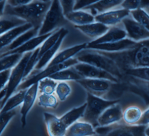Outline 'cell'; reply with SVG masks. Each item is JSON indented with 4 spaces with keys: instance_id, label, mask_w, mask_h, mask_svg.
<instances>
[{
    "instance_id": "25",
    "label": "cell",
    "mask_w": 149,
    "mask_h": 136,
    "mask_svg": "<svg viewBox=\"0 0 149 136\" xmlns=\"http://www.w3.org/2000/svg\"><path fill=\"white\" fill-rule=\"evenodd\" d=\"M52 33L47 34H44V35H38L32 38L28 41H27L22 46L15 50L2 53H1V54H10V53H19V54H24L28 52L33 51L37 48L40 47L41 46L42 44V43L44 42V41Z\"/></svg>"
},
{
    "instance_id": "8",
    "label": "cell",
    "mask_w": 149,
    "mask_h": 136,
    "mask_svg": "<svg viewBox=\"0 0 149 136\" xmlns=\"http://www.w3.org/2000/svg\"><path fill=\"white\" fill-rule=\"evenodd\" d=\"M78 62H79L77 60V58L76 57H74L62 63L52 65H47L43 69L39 71V72L37 74L25 79L24 81H23L22 83L18 87L17 90L27 89L33 84L38 82L40 80L45 78H49L57 72L74 66Z\"/></svg>"
},
{
    "instance_id": "16",
    "label": "cell",
    "mask_w": 149,
    "mask_h": 136,
    "mask_svg": "<svg viewBox=\"0 0 149 136\" xmlns=\"http://www.w3.org/2000/svg\"><path fill=\"white\" fill-rule=\"evenodd\" d=\"M38 92V82L35 83L27 89L23 102L20 109L21 124L23 128L26 125V118L29 112L33 107L37 97Z\"/></svg>"
},
{
    "instance_id": "6",
    "label": "cell",
    "mask_w": 149,
    "mask_h": 136,
    "mask_svg": "<svg viewBox=\"0 0 149 136\" xmlns=\"http://www.w3.org/2000/svg\"><path fill=\"white\" fill-rule=\"evenodd\" d=\"M65 20H67L63 14L59 0H52L40 26L38 35H44L53 33Z\"/></svg>"
},
{
    "instance_id": "43",
    "label": "cell",
    "mask_w": 149,
    "mask_h": 136,
    "mask_svg": "<svg viewBox=\"0 0 149 136\" xmlns=\"http://www.w3.org/2000/svg\"><path fill=\"white\" fill-rule=\"evenodd\" d=\"M101 0H76L74 10L84 9L93 5L97 4Z\"/></svg>"
},
{
    "instance_id": "31",
    "label": "cell",
    "mask_w": 149,
    "mask_h": 136,
    "mask_svg": "<svg viewBox=\"0 0 149 136\" xmlns=\"http://www.w3.org/2000/svg\"><path fill=\"white\" fill-rule=\"evenodd\" d=\"M49 78L58 82L69 81H74L77 82V81L83 78L74 68L73 66L59 71Z\"/></svg>"
},
{
    "instance_id": "26",
    "label": "cell",
    "mask_w": 149,
    "mask_h": 136,
    "mask_svg": "<svg viewBox=\"0 0 149 136\" xmlns=\"http://www.w3.org/2000/svg\"><path fill=\"white\" fill-rule=\"evenodd\" d=\"M143 111L144 110L139 106H129L123 111L122 120L125 124L127 125H138L141 118Z\"/></svg>"
},
{
    "instance_id": "20",
    "label": "cell",
    "mask_w": 149,
    "mask_h": 136,
    "mask_svg": "<svg viewBox=\"0 0 149 136\" xmlns=\"http://www.w3.org/2000/svg\"><path fill=\"white\" fill-rule=\"evenodd\" d=\"M87 43L73 46L58 52L48 65H52L64 62L75 57L81 51L86 49Z\"/></svg>"
},
{
    "instance_id": "5",
    "label": "cell",
    "mask_w": 149,
    "mask_h": 136,
    "mask_svg": "<svg viewBox=\"0 0 149 136\" xmlns=\"http://www.w3.org/2000/svg\"><path fill=\"white\" fill-rule=\"evenodd\" d=\"M118 99H105L87 92L86 108L81 118L82 121L88 122L95 128L98 127L97 120L102 112L108 107L119 103Z\"/></svg>"
},
{
    "instance_id": "11",
    "label": "cell",
    "mask_w": 149,
    "mask_h": 136,
    "mask_svg": "<svg viewBox=\"0 0 149 136\" xmlns=\"http://www.w3.org/2000/svg\"><path fill=\"white\" fill-rule=\"evenodd\" d=\"M73 67L84 78L104 79L115 83L120 82L119 79L109 72L87 63L79 62Z\"/></svg>"
},
{
    "instance_id": "24",
    "label": "cell",
    "mask_w": 149,
    "mask_h": 136,
    "mask_svg": "<svg viewBox=\"0 0 149 136\" xmlns=\"http://www.w3.org/2000/svg\"><path fill=\"white\" fill-rule=\"evenodd\" d=\"M33 26L30 23L15 27L1 35V50H3L9 46L19 36L33 28Z\"/></svg>"
},
{
    "instance_id": "14",
    "label": "cell",
    "mask_w": 149,
    "mask_h": 136,
    "mask_svg": "<svg viewBox=\"0 0 149 136\" xmlns=\"http://www.w3.org/2000/svg\"><path fill=\"white\" fill-rule=\"evenodd\" d=\"M136 44L137 42L127 37L122 40L108 43L90 45L88 44L87 43L86 48L107 53H118L131 49L133 48Z\"/></svg>"
},
{
    "instance_id": "12",
    "label": "cell",
    "mask_w": 149,
    "mask_h": 136,
    "mask_svg": "<svg viewBox=\"0 0 149 136\" xmlns=\"http://www.w3.org/2000/svg\"><path fill=\"white\" fill-rule=\"evenodd\" d=\"M122 24L126 32L127 37L137 42L149 39V31L130 16L125 18Z\"/></svg>"
},
{
    "instance_id": "7",
    "label": "cell",
    "mask_w": 149,
    "mask_h": 136,
    "mask_svg": "<svg viewBox=\"0 0 149 136\" xmlns=\"http://www.w3.org/2000/svg\"><path fill=\"white\" fill-rule=\"evenodd\" d=\"M146 127L142 125L116 123L106 127H98L95 129L97 136H146Z\"/></svg>"
},
{
    "instance_id": "38",
    "label": "cell",
    "mask_w": 149,
    "mask_h": 136,
    "mask_svg": "<svg viewBox=\"0 0 149 136\" xmlns=\"http://www.w3.org/2000/svg\"><path fill=\"white\" fill-rule=\"evenodd\" d=\"M120 7L130 12L138 9H146L149 7V0H124Z\"/></svg>"
},
{
    "instance_id": "32",
    "label": "cell",
    "mask_w": 149,
    "mask_h": 136,
    "mask_svg": "<svg viewBox=\"0 0 149 136\" xmlns=\"http://www.w3.org/2000/svg\"><path fill=\"white\" fill-rule=\"evenodd\" d=\"M27 89L19 90L17 92L13 94L5 102L4 106L1 109V113L15 109L17 106L22 104Z\"/></svg>"
},
{
    "instance_id": "48",
    "label": "cell",
    "mask_w": 149,
    "mask_h": 136,
    "mask_svg": "<svg viewBox=\"0 0 149 136\" xmlns=\"http://www.w3.org/2000/svg\"><path fill=\"white\" fill-rule=\"evenodd\" d=\"M37 1H41V2H46V3L51 2V1H52V0H37Z\"/></svg>"
},
{
    "instance_id": "49",
    "label": "cell",
    "mask_w": 149,
    "mask_h": 136,
    "mask_svg": "<svg viewBox=\"0 0 149 136\" xmlns=\"http://www.w3.org/2000/svg\"><path fill=\"white\" fill-rule=\"evenodd\" d=\"M146 10H147V11L148 12V13H149V7H148V8H147L146 9Z\"/></svg>"
},
{
    "instance_id": "40",
    "label": "cell",
    "mask_w": 149,
    "mask_h": 136,
    "mask_svg": "<svg viewBox=\"0 0 149 136\" xmlns=\"http://www.w3.org/2000/svg\"><path fill=\"white\" fill-rule=\"evenodd\" d=\"M39 51H40V47L35 50L33 51L31 56L30 57L25 69L24 71V79H26L31 74V72L33 71L34 69H35L36 65L37 64L39 58Z\"/></svg>"
},
{
    "instance_id": "15",
    "label": "cell",
    "mask_w": 149,
    "mask_h": 136,
    "mask_svg": "<svg viewBox=\"0 0 149 136\" xmlns=\"http://www.w3.org/2000/svg\"><path fill=\"white\" fill-rule=\"evenodd\" d=\"M122 107L118 103L112 105L105 109L98 117V127H106L119 123L122 120Z\"/></svg>"
},
{
    "instance_id": "10",
    "label": "cell",
    "mask_w": 149,
    "mask_h": 136,
    "mask_svg": "<svg viewBox=\"0 0 149 136\" xmlns=\"http://www.w3.org/2000/svg\"><path fill=\"white\" fill-rule=\"evenodd\" d=\"M86 91L92 95L102 97L110 91L115 83L111 81L104 79L82 78L77 81ZM119 83V82H118Z\"/></svg>"
},
{
    "instance_id": "46",
    "label": "cell",
    "mask_w": 149,
    "mask_h": 136,
    "mask_svg": "<svg viewBox=\"0 0 149 136\" xmlns=\"http://www.w3.org/2000/svg\"><path fill=\"white\" fill-rule=\"evenodd\" d=\"M138 125H142L145 126L149 125V106L143 111L141 118L140 120Z\"/></svg>"
},
{
    "instance_id": "29",
    "label": "cell",
    "mask_w": 149,
    "mask_h": 136,
    "mask_svg": "<svg viewBox=\"0 0 149 136\" xmlns=\"http://www.w3.org/2000/svg\"><path fill=\"white\" fill-rule=\"evenodd\" d=\"M27 23L24 20L13 15L1 16V35L8 31Z\"/></svg>"
},
{
    "instance_id": "28",
    "label": "cell",
    "mask_w": 149,
    "mask_h": 136,
    "mask_svg": "<svg viewBox=\"0 0 149 136\" xmlns=\"http://www.w3.org/2000/svg\"><path fill=\"white\" fill-rule=\"evenodd\" d=\"M87 103H85L80 106L73 107L65 114H63L60 119L68 128L70 125L79 121L81 118L84 114Z\"/></svg>"
},
{
    "instance_id": "21",
    "label": "cell",
    "mask_w": 149,
    "mask_h": 136,
    "mask_svg": "<svg viewBox=\"0 0 149 136\" xmlns=\"http://www.w3.org/2000/svg\"><path fill=\"white\" fill-rule=\"evenodd\" d=\"M74 26L83 34L93 39V40L97 39L102 36L109 28V27L105 25L104 24L97 21L85 25Z\"/></svg>"
},
{
    "instance_id": "45",
    "label": "cell",
    "mask_w": 149,
    "mask_h": 136,
    "mask_svg": "<svg viewBox=\"0 0 149 136\" xmlns=\"http://www.w3.org/2000/svg\"><path fill=\"white\" fill-rule=\"evenodd\" d=\"M34 0H7L6 4L12 7H19L27 5Z\"/></svg>"
},
{
    "instance_id": "19",
    "label": "cell",
    "mask_w": 149,
    "mask_h": 136,
    "mask_svg": "<svg viewBox=\"0 0 149 136\" xmlns=\"http://www.w3.org/2000/svg\"><path fill=\"white\" fill-rule=\"evenodd\" d=\"M68 30L65 28L63 29L62 33L56 43L47 52H45L42 56L39 59L37 64L36 66L35 69L41 71L45 68L55 57L56 54L58 53V50L61 47L63 41L66 35L68 34Z\"/></svg>"
},
{
    "instance_id": "18",
    "label": "cell",
    "mask_w": 149,
    "mask_h": 136,
    "mask_svg": "<svg viewBox=\"0 0 149 136\" xmlns=\"http://www.w3.org/2000/svg\"><path fill=\"white\" fill-rule=\"evenodd\" d=\"M126 38H127V34L122 24L121 26L118 25L109 27V29L105 34L97 39L93 40L91 41L88 43V44L93 45L112 43L122 40Z\"/></svg>"
},
{
    "instance_id": "17",
    "label": "cell",
    "mask_w": 149,
    "mask_h": 136,
    "mask_svg": "<svg viewBox=\"0 0 149 136\" xmlns=\"http://www.w3.org/2000/svg\"><path fill=\"white\" fill-rule=\"evenodd\" d=\"M44 120L49 136H65L68 127L55 115L44 112L43 113Z\"/></svg>"
},
{
    "instance_id": "4",
    "label": "cell",
    "mask_w": 149,
    "mask_h": 136,
    "mask_svg": "<svg viewBox=\"0 0 149 136\" xmlns=\"http://www.w3.org/2000/svg\"><path fill=\"white\" fill-rule=\"evenodd\" d=\"M123 74L129 90L140 96L149 106V67L129 68Z\"/></svg>"
},
{
    "instance_id": "3",
    "label": "cell",
    "mask_w": 149,
    "mask_h": 136,
    "mask_svg": "<svg viewBox=\"0 0 149 136\" xmlns=\"http://www.w3.org/2000/svg\"><path fill=\"white\" fill-rule=\"evenodd\" d=\"M75 57L79 62L92 65L109 72L120 81L123 79V74L116 62L102 51L86 48Z\"/></svg>"
},
{
    "instance_id": "23",
    "label": "cell",
    "mask_w": 149,
    "mask_h": 136,
    "mask_svg": "<svg viewBox=\"0 0 149 136\" xmlns=\"http://www.w3.org/2000/svg\"><path fill=\"white\" fill-rule=\"evenodd\" d=\"M95 134V129L92 124L79 120L68 128L65 136H93Z\"/></svg>"
},
{
    "instance_id": "2",
    "label": "cell",
    "mask_w": 149,
    "mask_h": 136,
    "mask_svg": "<svg viewBox=\"0 0 149 136\" xmlns=\"http://www.w3.org/2000/svg\"><path fill=\"white\" fill-rule=\"evenodd\" d=\"M51 3L34 0L27 5L19 7H12L6 4L1 16L3 15L16 16L31 23L33 27L40 29Z\"/></svg>"
},
{
    "instance_id": "1",
    "label": "cell",
    "mask_w": 149,
    "mask_h": 136,
    "mask_svg": "<svg viewBox=\"0 0 149 136\" xmlns=\"http://www.w3.org/2000/svg\"><path fill=\"white\" fill-rule=\"evenodd\" d=\"M102 52L112 58L122 72L129 68L149 67V39L137 43L133 48L123 51Z\"/></svg>"
},
{
    "instance_id": "36",
    "label": "cell",
    "mask_w": 149,
    "mask_h": 136,
    "mask_svg": "<svg viewBox=\"0 0 149 136\" xmlns=\"http://www.w3.org/2000/svg\"><path fill=\"white\" fill-rule=\"evenodd\" d=\"M38 104L45 108L56 109L58 106V99L54 95L40 93L38 96Z\"/></svg>"
},
{
    "instance_id": "13",
    "label": "cell",
    "mask_w": 149,
    "mask_h": 136,
    "mask_svg": "<svg viewBox=\"0 0 149 136\" xmlns=\"http://www.w3.org/2000/svg\"><path fill=\"white\" fill-rule=\"evenodd\" d=\"M130 15V11L119 7L98 13L95 16V21L102 23L108 27H111L120 25L122 20Z\"/></svg>"
},
{
    "instance_id": "33",
    "label": "cell",
    "mask_w": 149,
    "mask_h": 136,
    "mask_svg": "<svg viewBox=\"0 0 149 136\" xmlns=\"http://www.w3.org/2000/svg\"><path fill=\"white\" fill-rule=\"evenodd\" d=\"M24 54L10 53L1 55V71L12 69L22 60Z\"/></svg>"
},
{
    "instance_id": "50",
    "label": "cell",
    "mask_w": 149,
    "mask_h": 136,
    "mask_svg": "<svg viewBox=\"0 0 149 136\" xmlns=\"http://www.w3.org/2000/svg\"><path fill=\"white\" fill-rule=\"evenodd\" d=\"M1 1H7V0H1Z\"/></svg>"
},
{
    "instance_id": "9",
    "label": "cell",
    "mask_w": 149,
    "mask_h": 136,
    "mask_svg": "<svg viewBox=\"0 0 149 136\" xmlns=\"http://www.w3.org/2000/svg\"><path fill=\"white\" fill-rule=\"evenodd\" d=\"M33 51L24 54L20 62L12 69L10 77L7 86V93L5 97L1 101L0 108L2 109L6 100L13 94L17 89L19 85L22 83L24 79V71L27 62L31 56Z\"/></svg>"
},
{
    "instance_id": "44",
    "label": "cell",
    "mask_w": 149,
    "mask_h": 136,
    "mask_svg": "<svg viewBox=\"0 0 149 136\" xmlns=\"http://www.w3.org/2000/svg\"><path fill=\"white\" fill-rule=\"evenodd\" d=\"M12 69H6L1 71L0 77H1V89L5 88L8 83Z\"/></svg>"
},
{
    "instance_id": "27",
    "label": "cell",
    "mask_w": 149,
    "mask_h": 136,
    "mask_svg": "<svg viewBox=\"0 0 149 136\" xmlns=\"http://www.w3.org/2000/svg\"><path fill=\"white\" fill-rule=\"evenodd\" d=\"M124 0H101L97 4L86 9L94 16L120 6Z\"/></svg>"
},
{
    "instance_id": "37",
    "label": "cell",
    "mask_w": 149,
    "mask_h": 136,
    "mask_svg": "<svg viewBox=\"0 0 149 136\" xmlns=\"http://www.w3.org/2000/svg\"><path fill=\"white\" fill-rule=\"evenodd\" d=\"M130 16L149 31V13L145 9H138L130 12Z\"/></svg>"
},
{
    "instance_id": "41",
    "label": "cell",
    "mask_w": 149,
    "mask_h": 136,
    "mask_svg": "<svg viewBox=\"0 0 149 136\" xmlns=\"http://www.w3.org/2000/svg\"><path fill=\"white\" fill-rule=\"evenodd\" d=\"M0 127H1V132L0 134L2 135L3 131L8 125L10 121L13 118L14 116L16 114V110L15 109L3 112L0 113Z\"/></svg>"
},
{
    "instance_id": "35",
    "label": "cell",
    "mask_w": 149,
    "mask_h": 136,
    "mask_svg": "<svg viewBox=\"0 0 149 136\" xmlns=\"http://www.w3.org/2000/svg\"><path fill=\"white\" fill-rule=\"evenodd\" d=\"M58 82L50 78H45L38 82V92L40 93L53 95Z\"/></svg>"
},
{
    "instance_id": "34",
    "label": "cell",
    "mask_w": 149,
    "mask_h": 136,
    "mask_svg": "<svg viewBox=\"0 0 149 136\" xmlns=\"http://www.w3.org/2000/svg\"><path fill=\"white\" fill-rule=\"evenodd\" d=\"M63 27L59 28L54 32L42 43V44L40 47V51L38 58L39 59L42 56V55L47 52L49 48H51L58 40L59 38L60 37Z\"/></svg>"
},
{
    "instance_id": "22",
    "label": "cell",
    "mask_w": 149,
    "mask_h": 136,
    "mask_svg": "<svg viewBox=\"0 0 149 136\" xmlns=\"http://www.w3.org/2000/svg\"><path fill=\"white\" fill-rule=\"evenodd\" d=\"M65 16L74 26L85 25L95 21V16L85 9L73 10Z\"/></svg>"
},
{
    "instance_id": "47",
    "label": "cell",
    "mask_w": 149,
    "mask_h": 136,
    "mask_svg": "<svg viewBox=\"0 0 149 136\" xmlns=\"http://www.w3.org/2000/svg\"><path fill=\"white\" fill-rule=\"evenodd\" d=\"M144 132H145L146 136H149V125L146 126Z\"/></svg>"
},
{
    "instance_id": "30",
    "label": "cell",
    "mask_w": 149,
    "mask_h": 136,
    "mask_svg": "<svg viewBox=\"0 0 149 136\" xmlns=\"http://www.w3.org/2000/svg\"><path fill=\"white\" fill-rule=\"evenodd\" d=\"M39 29H40L38 27H33V28L24 32V33L21 34L20 36H19L16 40H15L9 46L4 48V50H5V51L3 53L15 50L22 46V45H23L24 43H26L27 41H28L32 38L38 36Z\"/></svg>"
},
{
    "instance_id": "42",
    "label": "cell",
    "mask_w": 149,
    "mask_h": 136,
    "mask_svg": "<svg viewBox=\"0 0 149 136\" xmlns=\"http://www.w3.org/2000/svg\"><path fill=\"white\" fill-rule=\"evenodd\" d=\"M76 1V0H59L65 16L74 10Z\"/></svg>"
},
{
    "instance_id": "39",
    "label": "cell",
    "mask_w": 149,
    "mask_h": 136,
    "mask_svg": "<svg viewBox=\"0 0 149 136\" xmlns=\"http://www.w3.org/2000/svg\"><path fill=\"white\" fill-rule=\"evenodd\" d=\"M71 92V86L66 81L58 82L55 89V94L59 101H65L70 95Z\"/></svg>"
}]
</instances>
